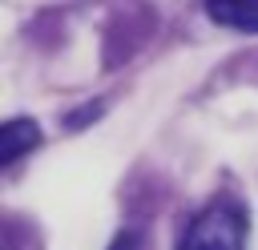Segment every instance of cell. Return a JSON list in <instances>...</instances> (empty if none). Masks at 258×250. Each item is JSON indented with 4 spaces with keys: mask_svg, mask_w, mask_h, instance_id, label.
<instances>
[{
    "mask_svg": "<svg viewBox=\"0 0 258 250\" xmlns=\"http://www.w3.org/2000/svg\"><path fill=\"white\" fill-rule=\"evenodd\" d=\"M36 141H40V129H36V121H24V117L8 121V125L0 129V161H4V165L20 161V153H24V149H32Z\"/></svg>",
    "mask_w": 258,
    "mask_h": 250,
    "instance_id": "3",
    "label": "cell"
},
{
    "mask_svg": "<svg viewBox=\"0 0 258 250\" xmlns=\"http://www.w3.org/2000/svg\"><path fill=\"white\" fill-rule=\"evenodd\" d=\"M246 238H250L246 206L234 194H218L185 222L177 250H246Z\"/></svg>",
    "mask_w": 258,
    "mask_h": 250,
    "instance_id": "1",
    "label": "cell"
},
{
    "mask_svg": "<svg viewBox=\"0 0 258 250\" xmlns=\"http://www.w3.org/2000/svg\"><path fill=\"white\" fill-rule=\"evenodd\" d=\"M113 250H141V238H137L133 230H125V234L117 238V246H113Z\"/></svg>",
    "mask_w": 258,
    "mask_h": 250,
    "instance_id": "4",
    "label": "cell"
},
{
    "mask_svg": "<svg viewBox=\"0 0 258 250\" xmlns=\"http://www.w3.org/2000/svg\"><path fill=\"white\" fill-rule=\"evenodd\" d=\"M214 24L234 32H258V0H206Z\"/></svg>",
    "mask_w": 258,
    "mask_h": 250,
    "instance_id": "2",
    "label": "cell"
}]
</instances>
